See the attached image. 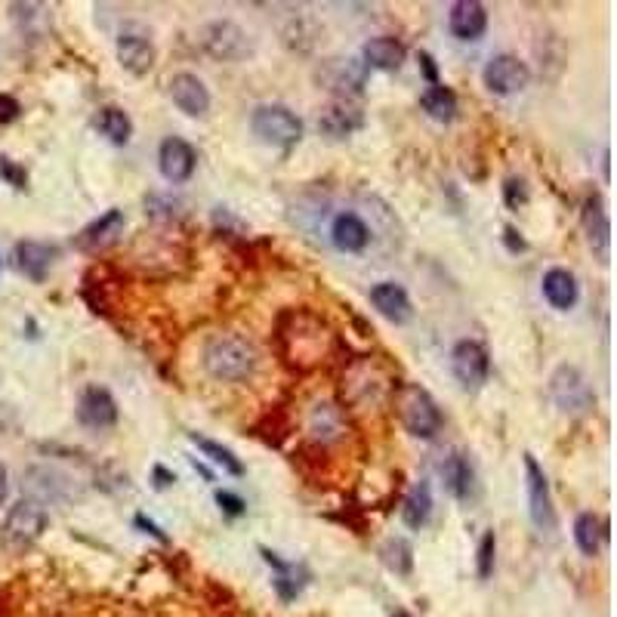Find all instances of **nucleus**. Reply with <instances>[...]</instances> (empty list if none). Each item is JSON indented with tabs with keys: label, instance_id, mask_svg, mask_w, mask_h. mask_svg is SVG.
I'll use <instances>...</instances> for the list:
<instances>
[{
	"label": "nucleus",
	"instance_id": "nucleus-32",
	"mask_svg": "<svg viewBox=\"0 0 617 617\" xmlns=\"http://www.w3.org/2000/svg\"><path fill=\"white\" fill-rule=\"evenodd\" d=\"M423 112L429 114L433 121H441V124H451L457 117V97L451 87L445 83H433L429 90H423L420 97Z\"/></svg>",
	"mask_w": 617,
	"mask_h": 617
},
{
	"label": "nucleus",
	"instance_id": "nucleus-46",
	"mask_svg": "<svg viewBox=\"0 0 617 617\" xmlns=\"http://www.w3.org/2000/svg\"><path fill=\"white\" fill-rule=\"evenodd\" d=\"M192 467H195V472H201V475H204V482H213V472L207 470V467H204L201 460H195V457H192Z\"/></svg>",
	"mask_w": 617,
	"mask_h": 617
},
{
	"label": "nucleus",
	"instance_id": "nucleus-27",
	"mask_svg": "<svg viewBox=\"0 0 617 617\" xmlns=\"http://www.w3.org/2000/svg\"><path fill=\"white\" fill-rule=\"evenodd\" d=\"M262 559H266V565H272L276 569V593L281 596L284 602H293L300 593H303V586H306L308 574L303 565H296V562H284L278 552L266 550L260 547Z\"/></svg>",
	"mask_w": 617,
	"mask_h": 617
},
{
	"label": "nucleus",
	"instance_id": "nucleus-14",
	"mask_svg": "<svg viewBox=\"0 0 617 617\" xmlns=\"http://www.w3.org/2000/svg\"><path fill=\"white\" fill-rule=\"evenodd\" d=\"M581 223H584L586 244L593 247V254H596L602 262H608V250H612V223H608V211H605V198H602L599 192L584 198Z\"/></svg>",
	"mask_w": 617,
	"mask_h": 617
},
{
	"label": "nucleus",
	"instance_id": "nucleus-3",
	"mask_svg": "<svg viewBox=\"0 0 617 617\" xmlns=\"http://www.w3.org/2000/svg\"><path fill=\"white\" fill-rule=\"evenodd\" d=\"M392 399H395L399 420H402V426H405L414 439L429 441L439 436L441 426H445V417H441L439 402L423 390V386H417V383H402V386H395Z\"/></svg>",
	"mask_w": 617,
	"mask_h": 617
},
{
	"label": "nucleus",
	"instance_id": "nucleus-19",
	"mask_svg": "<svg viewBox=\"0 0 617 617\" xmlns=\"http://www.w3.org/2000/svg\"><path fill=\"white\" fill-rule=\"evenodd\" d=\"M361 127H364V112L349 99H334L318 114V131L330 136V139H346V136H352Z\"/></svg>",
	"mask_w": 617,
	"mask_h": 617
},
{
	"label": "nucleus",
	"instance_id": "nucleus-30",
	"mask_svg": "<svg viewBox=\"0 0 617 617\" xmlns=\"http://www.w3.org/2000/svg\"><path fill=\"white\" fill-rule=\"evenodd\" d=\"M605 535H608V521L599 519L596 513H581L574 519V543L584 556H596L602 550Z\"/></svg>",
	"mask_w": 617,
	"mask_h": 617
},
{
	"label": "nucleus",
	"instance_id": "nucleus-43",
	"mask_svg": "<svg viewBox=\"0 0 617 617\" xmlns=\"http://www.w3.org/2000/svg\"><path fill=\"white\" fill-rule=\"evenodd\" d=\"M136 525H139V528H143V531H146V535L158 537V540H161V543H167V535H164V531H161V528H158V525H155V521L146 519V516H143V513H139V516H136Z\"/></svg>",
	"mask_w": 617,
	"mask_h": 617
},
{
	"label": "nucleus",
	"instance_id": "nucleus-10",
	"mask_svg": "<svg viewBox=\"0 0 617 617\" xmlns=\"http://www.w3.org/2000/svg\"><path fill=\"white\" fill-rule=\"evenodd\" d=\"M482 81H485L487 93H494V97H516L531 83V68L525 66L519 56L501 53V56L487 59Z\"/></svg>",
	"mask_w": 617,
	"mask_h": 617
},
{
	"label": "nucleus",
	"instance_id": "nucleus-36",
	"mask_svg": "<svg viewBox=\"0 0 617 617\" xmlns=\"http://www.w3.org/2000/svg\"><path fill=\"white\" fill-rule=\"evenodd\" d=\"M0 179L7 182V186H13V189H29V170L16 164L13 158H7V155H0Z\"/></svg>",
	"mask_w": 617,
	"mask_h": 617
},
{
	"label": "nucleus",
	"instance_id": "nucleus-37",
	"mask_svg": "<svg viewBox=\"0 0 617 617\" xmlns=\"http://www.w3.org/2000/svg\"><path fill=\"white\" fill-rule=\"evenodd\" d=\"M504 204L509 211H519L528 204V189H525V182L516 177H509L504 182Z\"/></svg>",
	"mask_w": 617,
	"mask_h": 617
},
{
	"label": "nucleus",
	"instance_id": "nucleus-38",
	"mask_svg": "<svg viewBox=\"0 0 617 617\" xmlns=\"http://www.w3.org/2000/svg\"><path fill=\"white\" fill-rule=\"evenodd\" d=\"M179 207H182V204H179L177 198H161V195L146 198V211L152 213V216H158V220H173Z\"/></svg>",
	"mask_w": 617,
	"mask_h": 617
},
{
	"label": "nucleus",
	"instance_id": "nucleus-6",
	"mask_svg": "<svg viewBox=\"0 0 617 617\" xmlns=\"http://www.w3.org/2000/svg\"><path fill=\"white\" fill-rule=\"evenodd\" d=\"M547 392H550L552 405L562 414H586L596 407V392L577 364H559L550 374Z\"/></svg>",
	"mask_w": 617,
	"mask_h": 617
},
{
	"label": "nucleus",
	"instance_id": "nucleus-7",
	"mask_svg": "<svg viewBox=\"0 0 617 617\" xmlns=\"http://www.w3.org/2000/svg\"><path fill=\"white\" fill-rule=\"evenodd\" d=\"M201 49L216 59V63H242L244 56H250V37L238 22L232 19H213L201 32H198Z\"/></svg>",
	"mask_w": 617,
	"mask_h": 617
},
{
	"label": "nucleus",
	"instance_id": "nucleus-35",
	"mask_svg": "<svg viewBox=\"0 0 617 617\" xmlns=\"http://www.w3.org/2000/svg\"><path fill=\"white\" fill-rule=\"evenodd\" d=\"M494 559H497V535L485 531L479 540V550H475V574L479 581H487L494 574Z\"/></svg>",
	"mask_w": 617,
	"mask_h": 617
},
{
	"label": "nucleus",
	"instance_id": "nucleus-9",
	"mask_svg": "<svg viewBox=\"0 0 617 617\" xmlns=\"http://www.w3.org/2000/svg\"><path fill=\"white\" fill-rule=\"evenodd\" d=\"M525 485H528V516L540 535L556 531V506H552V491L547 482V472L537 463L535 455H525Z\"/></svg>",
	"mask_w": 617,
	"mask_h": 617
},
{
	"label": "nucleus",
	"instance_id": "nucleus-12",
	"mask_svg": "<svg viewBox=\"0 0 617 617\" xmlns=\"http://www.w3.org/2000/svg\"><path fill=\"white\" fill-rule=\"evenodd\" d=\"M114 56L124 71H131L133 78H143L155 68L158 49L152 44V37L143 32H121L114 41Z\"/></svg>",
	"mask_w": 617,
	"mask_h": 617
},
{
	"label": "nucleus",
	"instance_id": "nucleus-31",
	"mask_svg": "<svg viewBox=\"0 0 617 617\" xmlns=\"http://www.w3.org/2000/svg\"><path fill=\"white\" fill-rule=\"evenodd\" d=\"M433 516V491L426 482L414 485L407 491L405 504H402V521H405L411 531H420L423 525Z\"/></svg>",
	"mask_w": 617,
	"mask_h": 617
},
{
	"label": "nucleus",
	"instance_id": "nucleus-1",
	"mask_svg": "<svg viewBox=\"0 0 617 617\" xmlns=\"http://www.w3.org/2000/svg\"><path fill=\"white\" fill-rule=\"evenodd\" d=\"M278 349L284 361L296 371L318 368L327 358V349L334 343V334L327 330L322 318L308 315V312H288L278 322Z\"/></svg>",
	"mask_w": 617,
	"mask_h": 617
},
{
	"label": "nucleus",
	"instance_id": "nucleus-4",
	"mask_svg": "<svg viewBox=\"0 0 617 617\" xmlns=\"http://www.w3.org/2000/svg\"><path fill=\"white\" fill-rule=\"evenodd\" d=\"M47 525V506L37 504L32 497H19L16 504L7 509V516H3V525H0V547L7 552H13V556L32 550L34 543L44 537Z\"/></svg>",
	"mask_w": 617,
	"mask_h": 617
},
{
	"label": "nucleus",
	"instance_id": "nucleus-2",
	"mask_svg": "<svg viewBox=\"0 0 617 617\" xmlns=\"http://www.w3.org/2000/svg\"><path fill=\"white\" fill-rule=\"evenodd\" d=\"M201 364L220 383H244L254 377L260 356L257 346L242 334H213L201 349Z\"/></svg>",
	"mask_w": 617,
	"mask_h": 617
},
{
	"label": "nucleus",
	"instance_id": "nucleus-28",
	"mask_svg": "<svg viewBox=\"0 0 617 617\" xmlns=\"http://www.w3.org/2000/svg\"><path fill=\"white\" fill-rule=\"evenodd\" d=\"M308 433L318 445H330L346 433V417H343V407H337L334 402H318L308 414Z\"/></svg>",
	"mask_w": 617,
	"mask_h": 617
},
{
	"label": "nucleus",
	"instance_id": "nucleus-5",
	"mask_svg": "<svg viewBox=\"0 0 617 617\" xmlns=\"http://www.w3.org/2000/svg\"><path fill=\"white\" fill-rule=\"evenodd\" d=\"M250 131L254 136L266 143V146L276 148H293L303 139V121L288 109V105H278V102H262L250 112Z\"/></svg>",
	"mask_w": 617,
	"mask_h": 617
},
{
	"label": "nucleus",
	"instance_id": "nucleus-13",
	"mask_svg": "<svg viewBox=\"0 0 617 617\" xmlns=\"http://www.w3.org/2000/svg\"><path fill=\"white\" fill-rule=\"evenodd\" d=\"M198 167V152L182 136H167L158 146V170L167 182H189Z\"/></svg>",
	"mask_w": 617,
	"mask_h": 617
},
{
	"label": "nucleus",
	"instance_id": "nucleus-33",
	"mask_svg": "<svg viewBox=\"0 0 617 617\" xmlns=\"http://www.w3.org/2000/svg\"><path fill=\"white\" fill-rule=\"evenodd\" d=\"M189 439H192V445H195L201 455L211 457L213 463H216V467H223L228 475H244V463L238 460V457H235V451H232V448L220 445V441L207 439V436H198V433H192Z\"/></svg>",
	"mask_w": 617,
	"mask_h": 617
},
{
	"label": "nucleus",
	"instance_id": "nucleus-15",
	"mask_svg": "<svg viewBox=\"0 0 617 617\" xmlns=\"http://www.w3.org/2000/svg\"><path fill=\"white\" fill-rule=\"evenodd\" d=\"M170 99L186 117H204L211 112V90L192 71H179L170 78Z\"/></svg>",
	"mask_w": 617,
	"mask_h": 617
},
{
	"label": "nucleus",
	"instance_id": "nucleus-23",
	"mask_svg": "<svg viewBox=\"0 0 617 617\" xmlns=\"http://www.w3.org/2000/svg\"><path fill=\"white\" fill-rule=\"evenodd\" d=\"M540 291H543V300L550 303L556 312H569L574 303H577V278L571 276L569 269L562 266H552L543 272L540 278Z\"/></svg>",
	"mask_w": 617,
	"mask_h": 617
},
{
	"label": "nucleus",
	"instance_id": "nucleus-42",
	"mask_svg": "<svg viewBox=\"0 0 617 617\" xmlns=\"http://www.w3.org/2000/svg\"><path fill=\"white\" fill-rule=\"evenodd\" d=\"M417 59H420V68H423V75H426V81H429V87H433V83H439V71H436L433 56H429V53H420Z\"/></svg>",
	"mask_w": 617,
	"mask_h": 617
},
{
	"label": "nucleus",
	"instance_id": "nucleus-24",
	"mask_svg": "<svg viewBox=\"0 0 617 617\" xmlns=\"http://www.w3.org/2000/svg\"><path fill=\"white\" fill-rule=\"evenodd\" d=\"M25 487H29V494L25 497H32L37 504H63L68 497V479L66 475H59V472L53 470H44V467H32V470L25 472Z\"/></svg>",
	"mask_w": 617,
	"mask_h": 617
},
{
	"label": "nucleus",
	"instance_id": "nucleus-41",
	"mask_svg": "<svg viewBox=\"0 0 617 617\" xmlns=\"http://www.w3.org/2000/svg\"><path fill=\"white\" fill-rule=\"evenodd\" d=\"M504 244H506V250H509V254H521V250L528 247V244H525V238H521L519 232H516L513 226L504 228Z\"/></svg>",
	"mask_w": 617,
	"mask_h": 617
},
{
	"label": "nucleus",
	"instance_id": "nucleus-29",
	"mask_svg": "<svg viewBox=\"0 0 617 617\" xmlns=\"http://www.w3.org/2000/svg\"><path fill=\"white\" fill-rule=\"evenodd\" d=\"M97 131L112 143V146H127L133 136L131 114L121 105H102L97 112Z\"/></svg>",
	"mask_w": 617,
	"mask_h": 617
},
{
	"label": "nucleus",
	"instance_id": "nucleus-16",
	"mask_svg": "<svg viewBox=\"0 0 617 617\" xmlns=\"http://www.w3.org/2000/svg\"><path fill=\"white\" fill-rule=\"evenodd\" d=\"M56 257H59V247L44 242H32V238H29V242H19L16 247H13V266H16V272L29 278V281H34V284L47 281Z\"/></svg>",
	"mask_w": 617,
	"mask_h": 617
},
{
	"label": "nucleus",
	"instance_id": "nucleus-26",
	"mask_svg": "<svg viewBox=\"0 0 617 617\" xmlns=\"http://www.w3.org/2000/svg\"><path fill=\"white\" fill-rule=\"evenodd\" d=\"M441 485L445 491L457 497V501H467L472 494V485H475V472H472L470 457L460 455V451H451V455L441 460Z\"/></svg>",
	"mask_w": 617,
	"mask_h": 617
},
{
	"label": "nucleus",
	"instance_id": "nucleus-44",
	"mask_svg": "<svg viewBox=\"0 0 617 617\" xmlns=\"http://www.w3.org/2000/svg\"><path fill=\"white\" fill-rule=\"evenodd\" d=\"M155 479H158V482H155V485H158V487H167V485H173V482H177V475H173V472L164 470L161 463L155 467Z\"/></svg>",
	"mask_w": 617,
	"mask_h": 617
},
{
	"label": "nucleus",
	"instance_id": "nucleus-20",
	"mask_svg": "<svg viewBox=\"0 0 617 617\" xmlns=\"http://www.w3.org/2000/svg\"><path fill=\"white\" fill-rule=\"evenodd\" d=\"M330 244L340 254H364L371 244V226L356 211H343L330 223Z\"/></svg>",
	"mask_w": 617,
	"mask_h": 617
},
{
	"label": "nucleus",
	"instance_id": "nucleus-18",
	"mask_svg": "<svg viewBox=\"0 0 617 617\" xmlns=\"http://www.w3.org/2000/svg\"><path fill=\"white\" fill-rule=\"evenodd\" d=\"M78 423L87 429H109L117 423V402L105 386H87L78 399Z\"/></svg>",
	"mask_w": 617,
	"mask_h": 617
},
{
	"label": "nucleus",
	"instance_id": "nucleus-47",
	"mask_svg": "<svg viewBox=\"0 0 617 617\" xmlns=\"http://www.w3.org/2000/svg\"><path fill=\"white\" fill-rule=\"evenodd\" d=\"M395 617H411V615H405V612H395Z\"/></svg>",
	"mask_w": 617,
	"mask_h": 617
},
{
	"label": "nucleus",
	"instance_id": "nucleus-39",
	"mask_svg": "<svg viewBox=\"0 0 617 617\" xmlns=\"http://www.w3.org/2000/svg\"><path fill=\"white\" fill-rule=\"evenodd\" d=\"M216 504H220V509L226 516H242L244 509H247V504H244L238 494H232V491H216Z\"/></svg>",
	"mask_w": 617,
	"mask_h": 617
},
{
	"label": "nucleus",
	"instance_id": "nucleus-17",
	"mask_svg": "<svg viewBox=\"0 0 617 617\" xmlns=\"http://www.w3.org/2000/svg\"><path fill=\"white\" fill-rule=\"evenodd\" d=\"M124 232V211H117V207H109V211L97 216L93 223H87V226L75 235V250H81V254H97L102 247H109V244L117 242V235Z\"/></svg>",
	"mask_w": 617,
	"mask_h": 617
},
{
	"label": "nucleus",
	"instance_id": "nucleus-48",
	"mask_svg": "<svg viewBox=\"0 0 617 617\" xmlns=\"http://www.w3.org/2000/svg\"><path fill=\"white\" fill-rule=\"evenodd\" d=\"M0 269H3V260H0Z\"/></svg>",
	"mask_w": 617,
	"mask_h": 617
},
{
	"label": "nucleus",
	"instance_id": "nucleus-25",
	"mask_svg": "<svg viewBox=\"0 0 617 617\" xmlns=\"http://www.w3.org/2000/svg\"><path fill=\"white\" fill-rule=\"evenodd\" d=\"M407 49L399 37H371L364 47H361V63L377 71H399L405 63Z\"/></svg>",
	"mask_w": 617,
	"mask_h": 617
},
{
	"label": "nucleus",
	"instance_id": "nucleus-8",
	"mask_svg": "<svg viewBox=\"0 0 617 617\" xmlns=\"http://www.w3.org/2000/svg\"><path fill=\"white\" fill-rule=\"evenodd\" d=\"M318 83L325 90H334L337 99H352L361 97L364 83H368V66L358 56H337V59H325L318 71H315Z\"/></svg>",
	"mask_w": 617,
	"mask_h": 617
},
{
	"label": "nucleus",
	"instance_id": "nucleus-45",
	"mask_svg": "<svg viewBox=\"0 0 617 617\" xmlns=\"http://www.w3.org/2000/svg\"><path fill=\"white\" fill-rule=\"evenodd\" d=\"M7 494H10V472L0 463V506L7 504Z\"/></svg>",
	"mask_w": 617,
	"mask_h": 617
},
{
	"label": "nucleus",
	"instance_id": "nucleus-40",
	"mask_svg": "<svg viewBox=\"0 0 617 617\" xmlns=\"http://www.w3.org/2000/svg\"><path fill=\"white\" fill-rule=\"evenodd\" d=\"M19 114H22L19 99L10 97V93H0V127H3V124H13Z\"/></svg>",
	"mask_w": 617,
	"mask_h": 617
},
{
	"label": "nucleus",
	"instance_id": "nucleus-11",
	"mask_svg": "<svg viewBox=\"0 0 617 617\" xmlns=\"http://www.w3.org/2000/svg\"><path fill=\"white\" fill-rule=\"evenodd\" d=\"M451 374L467 392L482 390L491 374V358L479 340H460L451 349Z\"/></svg>",
	"mask_w": 617,
	"mask_h": 617
},
{
	"label": "nucleus",
	"instance_id": "nucleus-22",
	"mask_svg": "<svg viewBox=\"0 0 617 617\" xmlns=\"http://www.w3.org/2000/svg\"><path fill=\"white\" fill-rule=\"evenodd\" d=\"M371 306L392 322V325H405L411 322V315H414V306H411V296L402 284H395V281H380L371 288Z\"/></svg>",
	"mask_w": 617,
	"mask_h": 617
},
{
	"label": "nucleus",
	"instance_id": "nucleus-21",
	"mask_svg": "<svg viewBox=\"0 0 617 617\" xmlns=\"http://www.w3.org/2000/svg\"><path fill=\"white\" fill-rule=\"evenodd\" d=\"M448 29L457 41H479L487 32V10L479 0H457L448 10Z\"/></svg>",
	"mask_w": 617,
	"mask_h": 617
},
{
	"label": "nucleus",
	"instance_id": "nucleus-34",
	"mask_svg": "<svg viewBox=\"0 0 617 617\" xmlns=\"http://www.w3.org/2000/svg\"><path fill=\"white\" fill-rule=\"evenodd\" d=\"M380 556L386 562V569L395 571V574H407L411 571V547H407V540H402V537H390L383 543Z\"/></svg>",
	"mask_w": 617,
	"mask_h": 617
}]
</instances>
